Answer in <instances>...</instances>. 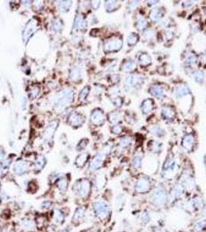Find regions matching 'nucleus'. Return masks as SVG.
Returning <instances> with one entry per match:
<instances>
[{"label":"nucleus","instance_id":"nucleus-16","mask_svg":"<svg viewBox=\"0 0 206 232\" xmlns=\"http://www.w3.org/2000/svg\"><path fill=\"white\" fill-rule=\"evenodd\" d=\"M106 182H107V179L104 174H99L95 178L94 182L92 183V186L94 187V190L99 191L104 188Z\"/></svg>","mask_w":206,"mask_h":232},{"label":"nucleus","instance_id":"nucleus-9","mask_svg":"<svg viewBox=\"0 0 206 232\" xmlns=\"http://www.w3.org/2000/svg\"><path fill=\"white\" fill-rule=\"evenodd\" d=\"M122 46V40L119 37H112L106 41L104 50L107 53L117 52Z\"/></svg>","mask_w":206,"mask_h":232},{"label":"nucleus","instance_id":"nucleus-27","mask_svg":"<svg viewBox=\"0 0 206 232\" xmlns=\"http://www.w3.org/2000/svg\"><path fill=\"white\" fill-rule=\"evenodd\" d=\"M190 94V89L188 88V85L182 84L178 87L176 90V95L178 98H181V97Z\"/></svg>","mask_w":206,"mask_h":232},{"label":"nucleus","instance_id":"nucleus-7","mask_svg":"<svg viewBox=\"0 0 206 232\" xmlns=\"http://www.w3.org/2000/svg\"><path fill=\"white\" fill-rule=\"evenodd\" d=\"M74 98V93L70 89H65L60 93L57 98L56 107L58 109H63L71 103Z\"/></svg>","mask_w":206,"mask_h":232},{"label":"nucleus","instance_id":"nucleus-61","mask_svg":"<svg viewBox=\"0 0 206 232\" xmlns=\"http://www.w3.org/2000/svg\"><path fill=\"white\" fill-rule=\"evenodd\" d=\"M204 56H205V57L206 58V50L204 52Z\"/></svg>","mask_w":206,"mask_h":232},{"label":"nucleus","instance_id":"nucleus-44","mask_svg":"<svg viewBox=\"0 0 206 232\" xmlns=\"http://www.w3.org/2000/svg\"><path fill=\"white\" fill-rule=\"evenodd\" d=\"M21 226L24 228V229H28V230H31L33 229V228L34 227L33 222L32 220H23L21 223Z\"/></svg>","mask_w":206,"mask_h":232},{"label":"nucleus","instance_id":"nucleus-53","mask_svg":"<svg viewBox=\"0 0 206 232\" xmlns=\"http://www.w3.org/2000/svg\"><path fill=\"white\" fill-rule=\"evenodd\" d=\"M53 28L56 30V31L60 30V28H61V25H60V21H57V20H55V21L54 22V23H53Z\"/></svg>","mask_w":206,"mask_h":232},{"label":"nucleus","instance_id":"nucleus-25","mask_svg":"<svg viewBox=\"0 0 206 232\" xmlns=\"http://www.w3.org/2000/svg\"><path fill=\"white\" fill-rule=\"evenodd\" d=\"M161 116L165 120L169 122V121L173 120V118L174 117V112L170 108L164 107V108H162V111H161Z\"/></svg>","mask_w":206,"mask_h":232},{"label":"nucleus","instance_id":"nucleus-48","mask_svg":"<svg viewBox=\"0 0 206 232\" xmlns=\"http://www.w3.org/2000/svg\"><path fill=\"white\" fill-rule=\"evenodd\" d=\"M39 92H40V88L38 87H33V88H31V90L30 91V95L32 98H36L38 95Z\"/></svg>","mask_w":206,"mask_h":232},{"label":"nucleus","instance_id":"nucleus-58","mask_svg":"<svg viewBox=\"0 0 206 232\" xmlns=\"http://www.w3.org/2000/svg\"><path fill=\"white\" fill-rule=\"evenodd\" d=\"M166 37L167 40H170L173 37V33L171 32H167L166 33Z\"/></svg>","mask_w":206,"mask_h":232},{"label":"nucleus","instance_id":"nucleus-32","mask_svg":"<svg viewBox=\"0 0 206 232\" xmlns=\"http://www.w3.org/2000/svg\"><path fill=\"white\" fill-rule=\"evenodd\" d=\"M87 26L86 20H84L82 16H78L74 21V27L79 30L84 29Z\"/></svg>","mask_w":206,"mask_h":232},{"label":"nucleus","instance_id":"nucleus-54","mask_svg":"<svg viewBox=\"0 0 206 232\" xmlns=\"http://www.w3.org/2000/svg\"><path fill=\"white\" fill-rule=\"evenodd\" d=\"M113 104L116 105V107H120L122 104V100L121 98H115L113 101Z\"/></svg>","mask_w":206,"mask_h":232},{"label":"nucleus","instance_id":"nucleus-37","mask_svg":"<svg viewBox=\"0 0 206 232\" xmlns=\"http://www.w3.org/2000/svg\"><path fill=\"white\" fill-rule=\"evenodd\" d=\"M46 159L44 156H39L37 160H36L35 162V167L36 170H37V171H40L44 167V166L46 165Z\"/></svg>","mask_w":206,"mask_h":232},{"label":"nucleus","instance_id":"nucleus-30","mask_svg":"<svg viewBox=\"0 0 206 232\" xmlns=\"http://www.w3.org/2000/svg\"><path fill=\"white\" fill-rule=\"evenodd\" d=\"M149 149H150V152L153 154H158L162 151V144L159 142L154 141L150 144Z\"/></svg>","mask_w":206,"mask_h":232},{"label":"nucleus","instance_id":"nucleus-49","mask_svg":"<svg viewBox=\"0 0 206 232\" xmlns=\"http://www.w3.org/2000/svg\"><path fill=\"white\" fill-rule=\"evenodd\" d=\"M196 57L193 55V54H188L186 57V62L188 64H194V63L196 62Z\"/></svg>","mask_w":206,"mask_h":232},{"label":"nucleus","instance_id":"nucleus-1","mask_svg":"<svg viewBox=\"0 0 206 232\" xmlns=\"http://www.w3.org/2000/svg\"><path fill=\"white\" fill-rule=\"evenodd\" d=\"M168 189L164 183H157L155 188L148 194V204L150 209L161 210L167 208Z\"/></svg>","mask_w":206,"mask_h":232},{"label":"nucleus","instance_id":"nucleus-20","mask_svg":"<svg viewBox=\"0 0 206 232\" xmlns=\"http://www.w3.org/2000/svg\"><path fill=\"white\" fill-rule=\"evenodd\" d=\"M140 81H141V78H139L138 75L132 74V75L128 76L126 79V82H125V86L126 87V90H129L130 88L135 86L138 83H140Z\"/></svg>","mask_w":206,"mask_h":232},{"label":"nucleus","instance_id":"nucleus-24","mask_svg":"<svg viewBox=\"0 0 206 232\" xmlns=\"http://www.w3.org/2000/svg\"><path fill=\"white\" fill-rule=\"evenodd\" d=\"M64 214L60 209H54L53 214V220L57 224H62L64 221Z\"/></svg>","mask_w":206,"mask_h":232},{"label":"nucleus","instance_id":"nucleus-33","mask_svg":"<svg viewBox=\"0 0 206 232\" xmlns=\"http://www.w3.org/2000/svg\"><path fill=\"white\" fill-rule=\"evenodd\" d=\"M139 63L142 66H147L151 63V57L149 54L143 53L139 57Z\"/></svg>","mask_w":206,"mask_h":232},{"label":"nucleus","instance_id":"nucleus-28","mask_svg":"<svg viewBox=\"0 0 206 232\" xmlns=\"http://www.w3.org/2000/svg\"><path fill=\"white\" fill-rule=\"evenodd\" d=\"M131 165H132V167L135 170H140L143 166V158L139 155H136L132 158Z\"/></svg>","mask_w":206,"mask_h":232},{"label":"nucleus","instance_id":"nucleus-56","mask_svg":"<svg viewBox=\"0 0 206 232\" xmlns=\"http://www.w3.org/2000/svg\"><path fill=\"white\" fill-rule=\"evenodd\" d=\"M138 3H139L138 2H131V3H130V9L133 10V9H134L135 7H136V6H137V5H138Z\"/></svg>","mask_w":206,"mask_h":232},{"label":"nucleus","instance_id":"nucleus-21","mask_svg":"<svg viewBox=\"0 0 206 232\" xmlns=\"http://www.w3.org/2000/svg\"><path fill=\"white\" fill-rule=\"evenodd\" d=\"M154 108V101L150 98H147L144 100L141 105V109H142L143 114L146 115L149 114Z\"/></svg>","mask_w":206,"mask_h":232},{"label":"nucleus","instance_id":"nucleus-43","mask_svg":"<svg viewBox=\"0 0 206 232\" xmlns=\"http://www.w3.org/2000/svg\"><path fill=\"white\" fill-rule=\"evenodd\" d=\"M81 77V72L80 70L77 69V68H74L73 70L71 71L70 74V78L71 79H72L73 80H78Z\"/></svg>","mask_w":206,"mask_h":232},{"label":"nucleus","instance_id":"nucleus-13","mask_svg":"<svg viewBox=\"0 0 206 232\" xmlns=\"http://www.w3.org/2000/svg\"><path fill=\"white\" fill-rule=\"evenodd\" d=\"M194 138L191 134H187L183 137L181 140V146L183 149L187 152H191L194 149Z\"/></svg>","mask_w":206,"mask_h":232},{"label":"nucleus","instance_id":"nucleus-11","mask_svg":"<svg viewBox=\"0 0 206 232\" xmlns=\"http://www.w3.org/2000/svg\"><path fill=\"white\" fill-rule=\"evenodd\" d=\"M151 214L148 208L145 207L138 210V214H136V220L142 227L147 226L151 221Z\"/></svg>","mask_w":206,"mask_h":232},{"label":"nucleus","instance_id":"nucleus-34","mask_svg":"<svg viewBox=\"0 0 206 232\" xmlns=\"http://www.w3.org/2000/svg\"><path fill=\"white\" fill-rule=\"evenodd\" d=\"M150 17H151V20L153 21L157 22L163 17V12L158 8L153 9L151 12H150Z\"/></svg>","mask_w":206,"mask_h":232},{"label":"nucleus","instance_id":"nucleus-4","mask_svg":"<svg viewBox=\"0 0 206 232\" xmlns=\"http://www.w3.org/2000/svg\"><path fill=\"white\" fill-rule=\"evenodd\" d=\"M92 210L95 216L102 221L108 220L112 213L111 207L108 202L103 199L95 200L92 203Z\"/></svg>","mask_w":206,"mask_h":232},{"label":"nucleus","instance_id":"nucleus-50","mask_svg":"<svg viewBox=\"0 0 206 232\" xmlns=\"http://www.w3.org/2000/svg\"><path fill=\"white\" fill-rule=\"evenodd\" d=\"M53 203L50 200H44L41 203V208L43 209H49L52 207Z\"/></svg>","mask_w":206,"mask_h":232},{"label":"nucleus","instance_id":"nucleus-51","mask_svg":"<svg viewBox=\"0 0 206 232\" xmlns=\"http://www.w3.org/2000/svg\"><path fill=\"white\" fill-rule=\"evenodd\" d=\"M87 144H88V140H86V139H83V140H82L80 142H79V144H78V150L84 149L87 146Z\"/></svg>","mask_w":206,"mask_h":232},{"label":"nucleus","instance_id":"nucleus-12","mask_svg":"<svg viewBox=\"0 0 206 232\" xmlns=\"http://www.w3.org/2000/svg\"><path fill=\"white\" fill-rule=\"evenodd\" d=\"M37 27H38V26H37V22L36 20H30L23 30V41H25V42L28 41L30 36L36 31Z\"/></svg>","mask_w":206,"mask_h":232},{"label":"nucleus","instance_id":"nucleus-60","mask_svg":"<svg viewBox=\"0 0 206 232\" xmlns=\"http://www.w3.org/2000/svg\"><path fill=\"white\" fill-rule=\"evenodd\" d=\"M1 232H9V231L7 230H6V229H5V230H2Z\"/></svg>","mask_w":206,"mask_h":232},{"label":"nucleus","instance_id":"nucleus-57","mask_svg":"<svg viewBox=\"0 0 206 232\" xmlns=\"http://www.w3.org/2000/svg\"><path fill=\"white\" fill-rule=\"evenodd\" d=\"M4 157H5V153L4 151L2 149H0V161L2 160H4Z\"/></svg>","mask_w":206,"mask_h":232},{"label":"nucleus","instance_id":"nucleus-8","mask_svg":"<svg viewBox=\"0 0 206 232\" xmlns=\"http://www.w3.org/2000/svg\"><path fill=\"white\" fill-rule=\"evenodd\" d=\"M176 160L171 157H168L164 161L162 166V177L166 180H169L174 171L176 170Z\"/></svg>","mask_w":206,"mask_h":232},{"label":"nucleus","instance_id":"nucleus-59","mask_svg":"<svg viewBox=\"0 0 206 232\" xmlns=\"http://www.w3.org/2000/svg\"><path fill=\"white\" fill-rule=\"evenodd\" d=\"M204 164L206 167V154L205 155V156H204Z\"/></svg>","mask_w":206,"mask_h":232},{"label":"nucleus","instance_id":"nucleus-55","mask_svg":"<svg viewBox=\"0 0 206 232\" xmlns=\"http://www.w3.org/2000/svg\"><path fill=\"white\" fill-rule=\"evenodd\" d=\"M92 6L93 9H97L100 6V1H93V2H92Z\"/></svg>","mask_w":206,"mask_h":232},{"label":"nucleus","instance_id":"nucleus-14","mask_svg":"<svg viewBox=\"0 0 206 232\" xmlns=\"http://www.w3.org/2000/svg\"><path fill=\"white\" fill-rule=\"evenodd\" d=\"M105 116L101 109H95L91 115V122L95 125H101L104 123Z\"/></svg>","mask_w":206,"mask_h":232},{"label":"nucleus","instance_id":"nucleus-19","mask_svg":"<svg viewBox=\"0 0 206 232\" xmlns=\"http://www.w3.org/2000/svg\"><path fill=\"white\" fill-rule=\"evenodd\" d=\"M57 126H58V122H50V124L48 125L44 134V138L45 140L49 141L52 138V137L54 136V132L56 130Z\"/></svg>","mask_w":206,"mask_h":232},{"label":"nucleus","instance_id":"nucleus-2","mask_svg":"<svg viewBox=\"0 0 206 232\" xmlns=\"http://www.w3.org/2000/svg\"><path fill=\"white\" fill-rule=\"evenodd\" d=\"M156 183L150 176L147 175H140L133 183L132 194L134 196H147L155 188Z\"/></svg>","mask_w":206,"mask_h":232},{"label":"nucleus","instance_id":"nucleus-10","mask_svg":"<svg viewBox=\"0 0 206 232\" xmlns=\"http://www.w3.org/2000/svg\"><path fill=\"white\" fill-rule=\"evenodd\" d=\"M107 153H108V152H106V150L98 152L91 162L90 165H89V170L92 172H95L96 170H99L102 167L103 162H104L105 157L107 155Z\"/></svg>","mask_w":206,"mask_h":232},{"label":"nucleus","instance_id":"nucleus-38","mask_svg":"<svg viewBox=\"0 0 206 232\" xmlns=\"http://www.w3.org/2000/svg\"><path fill=\"white\" fill-rule=\"evenodd\" d=\"M68 181L67 179L60 178V180L58 181V187L61 192L66 191L67 189H68Z\"/></svg>","mask_w":206,"mask_h":232},{"label":"nucleus","instance_id":"nucleus-36","mask_svg":"<svg viewBox=\"0 0 206 232\" xmlns=\"http://www.w3.org/2000/svg\"><path fill=\"white\" fill-rule=\"evenodd\" d=\"M132 144V139L129 136H123L120 138L119 145L121 148H127Z\"/></svg>","mask_w":206,"mask_h":232},{"label":"nucleus","instance_id":"nucleus-22","mask_svg":"<svg viewBox=\"0 0 206 232\" xmlns=\"http://www.w3.org/2000/svg\"><path fill=\"white\" fill-rule=\"evenodd\" d=\"M150 93L152 94L153 96L156 97V98H162L164 95V89L159 85L154 84L150 88Z\"/></svg>","mask_w":206,"mask_h":232},{"label":"nucleus","instance_id":"nucleus-47","mask_svg":"<svg viewBox=\"0 0 206 232\" xmlns=\"http://www.w3.org/2000/svg\"><path fill=\"white\" fill-rule=\"evenodd\" d=\"M143 37L146 39H151L154 36V32L153 30H145L143 34Z\"/></svg>","mask_w":206,"mask_h":232},{"label":"nucleus","instance_id":"nucleus-42","mask_svg":"<svg viewBox=\"0 0 206 232\" xmlns=\"http://www.w3.org/2000/svg\"><path fill=\"white\" fill-rule=\"evenodd\" d=\"M204 73L202 70H198L194 74V79L198 84H202L204 81Z\"/></svg>","mask_w":206,"mask_h":232},{"label":"nucleus","instance_id":"nucleus-46","mask_svg":"<svg viewBox=\"0 0 206 232\" xmlns=\"http://www.w3.org/2000/svg\"><path fill=\"white\" fill-rule=\"evenodd\" d=\"M88 92H89V88H88V87H84V88L81 91L80 94H79V100H84V98L87 97V95H88Z\"/></svg>","mask_w":206,"mask_h":232},{"label":"nucleus","instance_id":"nucleus-6","mask_svg":"<svg viewBox=\"0 0 206 232\" xmlns=\"http://www.w3.org/2000/svg\"><path fill=\"white\" fill-rule=\"evenodd\" d=\"M92 190V183L88 179H82L74 184L73 191L79 198H88Z\"/></svg>","mask_w":206,"mask_h":232},{"label":"nucleus","instance_id":"nucleus-31","mask_svg":"<svg viewBox=\"0 0 206 232\" xmlns=\"http://www.w3.org/2000/svg\"><path fill=\"white\" fill-rule=\"evenodd\" d=\"M105 7L107 12H112L120 7V4L116 1H106Z\"/></svg>","mask_w":206,"mask_h":232},{"label":"nucleus","instance_id":"nucleus-15","mask_svg":"<svg viewBox=\"0 0 206 232\" xmlns=\"http://www.w3.org/2000/svg\"><path fill=\"white\" fill-rule=\"evenodd\" d=\"M29 169H30V162L27 161H23V160L16 162L13 167L14 173L19 176L23 175L24 173L28 172Z\"/></svg>","mask_w":206,"mask_h":232},{"label":"nucleus","instance_id":"nucleus-35","mask_svg":"<svg viewBox=\"0 0 206 232\" xmlns=\"http://www.w3.org/2000/svg\"><path fill=\"white\" fill-rule=\"evenodd\" d=\"M139 41L138 34L136 33H131L127 38V44L129 46H134Z\"/></svg>","mask_w":206,"mask_h":232},{"label":"nucleus","instance_id":"nucleus-39","mask_svg":"<svg viewBox=\"0 0 206 232\" xmlns=\"http://www.w3.org/2000/svg\"><path fill=\"white\" fill-rule=\"evenodd\" d=\"M108 120L112 124H116L120 120V114L117 112H111L110 114L108 115Z\"/></svg>","mask_w":206,"mask_h":232},{"label":"nucleus","instance_id":"nucleus-23","mask_svg":"<svg viewBox=\"0 0 206 232\" xmlns=\"http://www.w3.org/2000/svg\"><path fill=\"white\" fill-rule=\"evenodd\" d=\"M88 159H89V154L87 152H83L77 157L76 160H75V165L78 167L82 168L88 162Z\"/></svg>","mask_w":206,"mask_h":232},{"label":"nucleus","instance_id":"nucleus-26","mask_svg":"<svg viewBox=\"0 0 206 232\" xmlns=\"http://www.w3.org/2000/svg\"><path fill=\"white\" fill-rule=\"evenodd\" d=\"M126 197L125 196L124 194H119L118 195V196L116 197V209L118 210H123L125 205H126Z\"/></svg>","mask_w":206,"mask_h":232},{"label":"nucleus","instance_id":"nucleus-18","mask_svg":"<svg viewBox=\"0 0 206 232\" xmlns=\"http://www.w3.org/2000/svg\"><path fill=\"white\" fill-rule=\"evenodd\" d=\"M85 216H86V210L83 207H79L74 211L72 220L75 224H78L84 220Z\"/></svg>","mask_w":206,"mask_h":232},{"label":"nucleus","instance_id":"nucleus-40","mask_svg":"<svg viewBox=\"0 0 206 232\" xmlns=\"http://www.w3.org/2000/svg\"><path fill=\"white\" fill-rule=\"evenodd\" d=\"M71 6V1H62L59 3V9L61 12H65L69 10Z\"/></svg>","mask_w":206,"mask_h":232},{"label":"nucleus","instance_id":"nucleus-52","mask_svg":"<svg viewBox=\"0 0 206 232\" xmlns=\"http://www.w3.org/2000/svg\"><path fill=\"white\" fill-rule=\"evenodd\" d=\"M122 130V127L119 125L113 126V128H112V132H113L114 134H119V133H121Z\"/></svg>","mask_w":206,"mask_h":232},{"label":"nucleus","instance_id":"nucleus-17","mask_svg":"<svg viewBox=\"0 0 206 232\" xmlns=\"http://www.w3.org/2000/svg\"><path fill=\"white\" fill-rule=\"evenodd\" d=\"M68 122L74 127H79L84 122V118L77 112H73L68 117Z\"/></svg>","mask_w":206,"mask_h":232},{"label":"nucleus","instance_id":"nucleus-41","mask_svg":"<svg viewBox=\"0 0 206 232\" xmlns=\"http://www.w3.org/2000/svg\"><path fill=\"white\" fill-rule=\"evenodd\" d=\"M150 132L157 137H161L164 135V131L160 126H153L150 129Z\"/></svg>","mask_w":206,"mask_h":232},{"label":"nucleus","instance_id":"nucleus-29","mask_svg":"<svg viewBox=\"0 0 206 232\" xmlns=\"http://www.w3.org/2000/svg\"><path fill=\"white\" fill-rule=\"evenodd\" d=\"M136 63H135L133 60H130L126 61L124 64H122V68H121V69H122V70L123 71V72H130V71H132V70H134L135 68H136Z\"/></svg>","mask_w":206,"mask_h":232},{"label":"nucleus","instance_id":"nucleus-3","mask_svg":"<svg viewBox=\"0 0 206 232\" xmlns=\"http://www.w3.org/2000/svg\"><path fill=\"white\" fill-rule=\"evenodd\" d=\"M184 197H187L186 191L179 183H174L168 189L167 208L174 207L177 204L181 202Z\"/></svg>","mask_w":206,"mask_h":232},{"label":"nucleus","instance_id":"nucleus-62","mask_svg":"<svg viewBox=\"0 0 206 232\" xmlns=\"http://www.w3.org/2000/svg\"><path fill=\"white\" fill-rule=\"evenodd\" d=\"M118 232H126V231H118Z\"/></svg>","mask_w":206,"mask_h":232},{"label":"nucleus","instance_id":"nucleus-45","mask_svg":"<svg viewBox=\"0 0 206 232\" xmlns=\"http://www.w3.org/2000/svg\"><path fill=\"white\" fill-rule=\"evenodd\" d=\"M146 25H147V22H146V20L143 18H140L136 22V27L140 30H142L146 28Z\"/></svg>","mask_w":206,"mask_h":232},{"label":"nucleus","instance_id":"nucleus-5","mask_svg":"<svg viewBox=\"0 0 206 232\" xmlns=\"http://www.w3.org/2000/svg\"><path fill=\"white\" fill-rule=\"evenodd\" d=\"M205 204V199L198 190L188 196V207L194 214H201Z\"/></svg>","mask_w":206,"mask_h":232}]
</instances>
